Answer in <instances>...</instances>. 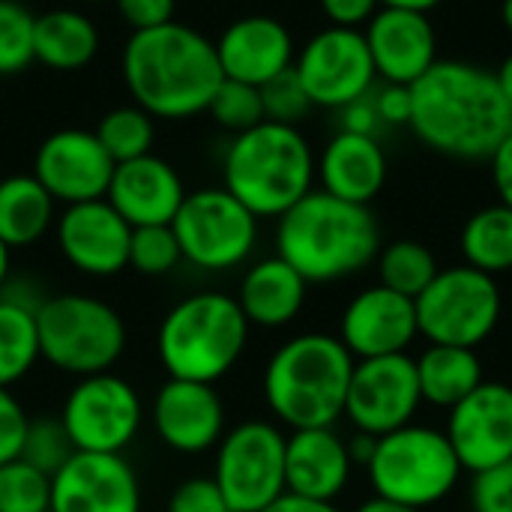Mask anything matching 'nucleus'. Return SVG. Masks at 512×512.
<instances>
[{
	"label": "nucleus",
	"mask_w": 512,
	"mask_h": 512,
	"mask_svg": "<svg viewBox=\"0 0 512 512\" xmlns=\"http://www.w3.org/2000/svg\"><path fill=\"white\" fill-rule=\"evenodd\" d=\"M417 327L429 345L474 348L483 345L501 321L504 297L495 276L468 264L441 270L414 300Z\"/></svg>",
	"instance_id": "1a4fd4ad"
},
{
	"label": "nucleus",
	"mask_w": 512,
	"mask_h": 512,
	"mask_svg": "<svg viewBox=\"0 0 512 512\" xmlns=\"http://www.w3.org/2000/svg\"><path fill=\"white\" fill-rule=\"evenodd\" d=\"M75 447L72 438L66 432V426L60 423V417H39L27 423V435L21 444V462H27L30 468L54 477L69 459H72Z\"/></svg>",
	"instance_id": "72a5a7b5"
},
{
	"label": "nucleus",
	"mask_w": 512,
	"mask_h": 512,
	"mask_svg": "<svg viewBox=\"0 0 512 512\" xmlns=\"http://www.w3.org/2000/svg\"><path fill=\"white\" fill-rule=\"evenodd\" d=\"M351 453L348 441L333 429H294L285 438V492L336 501L351 480Z\"/></svg>",
	"instance_id": "b1692460"
},
{
	"label": "nucleus",
	"mask_w": 512,
	"mask_h": 512,
	"mask_svg": "<svg viewBox=\"0 0 512 512\" xmlns=\"http://www.w3.org/2000/svg\"><path fill=\"white\" fill-rule=\"evenodd\" d=\"M414 363L420 396L435 408L450 411L483 384V363L474 348L429 345Z\"/></svg>",
	"instance_id": "c85d7f7f"
},
{
	"label": "nucleus",
	"mask_w": 512,
	"mask_h": 512,
	"mask_svg": "<svg viewBox=\"0 0 512 512\" xmlns=\"http://www.w3.org/2000/svg\"><path fill=\"white\" fill-rule=\"evenodd\" d=\"M342 111V132H354V135H372L378 138L381 132V117H378V108H375V90H369L366 96L348 102Z\"/></svg>",
	"instance_id": "a18cd8bd"
},
{
	"label": "nucleus",
	"mask_w": 512,
	"mask_h": 512,
	"mask_svg": "<svg viewBox=\"0 0 512 512\" xmlns=\"http://www.w3.org/2000/svg\"><path fill=\"white\" fill-rule=\"evenodd\" d=\"M39 354L63 375L111 372L126 351V324L114 306L90 294H54L36 309Z\"/></svg>",
	"instance_id": "0eeeda50"
},
{
	"label": "nucleus",
	"mask_w": 512,
	"mask_h": 512,
	"mask_svg": "<svg viewBox=\"0 0 512 512\" xmlns=\"http://www.w3.org/2000/svg\"><path fill=\"white\" fill-rule=\"evenodd\" d=\"M171 228L180 243L183 261L207 273H222L246 264L258 246V216L225 186L186 195Z\"/></svg>",
	"instance_id": "9d476101"
},
{
	"label": "nucleus",
	"mask_w": 512,
	"mask_h": 512,
	"mask_svg": "<svg viewBox=\"0 0 512 512\" xmlns=\"http://www.w3.org/2000/svg\"><path fill=\"white\" fill-rule=\"evenodd\" d=\"M159 441L183 456L213 450L225 435V405L213 384L168 378L150 408Z\"/></svg>",
	"instance_id": "aec40b11"
},
{
	"label": "nucleus",
	"mask_w": 512,
	"mask_h": 512,
	"mask_svg": "<svg viewBox=\"0 0 512 512\" xmlns=\"http://www.w3.org/2000/svg\"><path fill=\"white\" fill-rule=\"evenodd\" d=\"M9 246L0 240V291L6 288V282H9V270H12V258H9Z\"/></svg>",
	"instance_id": "603ef678"
},
{
	"label": "nucleus",
	"mask_w": 512,
	"mask_h": 512,
	"mask_svg": "<svg viewBox=\"0 0 512 512\" xmlns=\"http://www.w3.org/2000/svg\"><path fill=\"white\" fill-rule=\"evenodd\" d=\"M471 510L474 512H512V459L474 474L471 483Z\"/></svg>",
	"instance_id": "ea45409f"
},
{
	"label": "nucleus",
	"mask_w": 512,
	"mask_h": 512,
	"mask_svg": "<svg viewBox=\"0 0 512 512\" xmlns=\"http://www.w3.org/2000/svg\"><path fill=\"white\" fill-rule=\"evenodd\" d=\"M27 423L30 417L24 414L21 402L9 393V387H0V465H9L21 456Z\"/></svg>",
	"instance_id": "79ce46f5"
},
{
	"label": "nucleus",
	"mask_w": 512,
	"mask_h": 512,
	"mask_svg": "<svg viewBox=\"0 0 512 512\" xmlns=\"http://www.w3.org/2000/svg\"><path fill=\"white\" fill-rule=\"evenodd\" d=\"M423 405L417 363L411 354L369 357L354 363V375L348 384L345 417L354 432L381 438L408 423H414Z\"/></svg>",
	"instance_id": "ddd939ff"
},
{
	"label": "nucleus",
	"mask_w": 512,
	"mask_h": 512,
	"mask_svg": "<svg viewBox=\"0 0 512 512\" xmlns=\"http://www.w3.org/2000/svg\"><path fill=\"white\" fill-rule=\"evenodd\" d=\"M258 90H261V102H264V120H270V123L297 126L315 108L294 66L279 72L276 78H270Z\"/></svg>",
	"instance_id": "58836bf2"
},
{
	"label": "nucleus",
	"mask_w": 512,
	"mask_h": 512,
	"mask_svg": "<svg viewBox=\"0 0 512 512\" xmlns=\"http://www.w3.org/2000/svg\"><path fill=\"white\" fill-rule=\"evenodd\" d=\"M459 249L468 267L498 276L512 270V210L507 204H489L477 210L459 237Z\"/></svg>",
	"instance_id": "7c9ffc66"
},
{
	"label": "nucleus",
	"mask_w": 512,
	"mask_h": 512,
	"mask_svg": "<svg viewBox=\"0 0 512 512\" xmlns=\"http://www.w3.org/2000/svg\"><path fill=\"white\" fill-rule=\"evenodd\" d=\"M123 78L135 105L150 117L183 120L207 111L225 75L216 42L180 21H168L129 36Z\"/></svg>",
	"instance_id": "f03ea898"
},
{
	"label": "nucleus",
	"mask_w": 512,
	"mask_h": 512,
	"mask_svg": "<svg viewBox=\"0 0 512 512\" xmlns=\"http://www.w3.org/2000/svg\"><path fill=\"white\" fill-rule=\"evenodd\" d=\"M489 162H492V180H495L498 198L512 210V132L495 147Z\"/></svg>",
	"instance_id": "de8ad7c7"
},
{
	"label": "nucleus",
	"mask_w": 512,
	"mask_h": 512,
	"mask_svg": "<svg viewBox=\"0 0 512 512\" xmlns=\"http://www.w3.org/2000/svg\"><path fill=\"white\" fill-rule=\"evenodd\" d=\"M324 15L330 18L333 27H366L369 18L381 9L378 0H321Z\"/></svg>",
	"instance_id": "49530a36"
},
{
	"label": "nucleus",
	"mask_w": 512,
	"mask_h": 512,
	"mask_svg": "<svg viewBox=\"0 0 512 512\" xmlns=\"http://www.w3.org/2000/svg\"><path fill=\"white\" fill-rule=\"evenodd\" d=\"M381 6H390V9H411V12H426L435 9L441 0H378Z\"/></svg>",
	"instance_id": "3c124183"
},
{
	"label": "nucleus",
	"mask_w": 512,
	"mask_h": 512,
	"mask_svg": "<svg viewBox=\"0 0 512 512\" xmlns=\"http://www.w3.org/2000/svg\"><path fill=\"white\" fill-rule=\"evenodd\" d=\"M0 512H51V477L21 459L0 465Z\"/></svg>",
	"instance_id": "f704fd0d"
},
{
	"label": "nucleus",
	"mask_w": 512,
	"mask_h": 512,
	"mask_svg": "<svg viewBox=\"0 0 512 512\" xmlns=\"http://www.w3.org/2000/svg\"><path fill=\"white\" fill-rule=\"evenodd\" d=\"M141 420L138 390L114 372L78 378L60 411V423L78 453H123L135 441Z\"/></svg>",
	"instance_id": "f8f14e48"
},
{
	"label": "nucleus",
	"mask_w": 512,
	"mask_h": 512,
	"mask_svg": "<svg viewBox=\"0 0 512 512\" xmlns=\"http://www.w3.org/2000/svg\"><path fill=\"white\" fill-rule=\"evenodd\" d=\"M366 474L378 498L429 510L453 495L465 471L441 429L408 423L375 441Z\"/></svg>",
	"instance_id": "6e6552de"
},
{
	"label": "nucleus",
	"mask_w": 512,
	"mask_h": 512,
	"mask_svg": "<svg viewBox=\"0 0 512 512\" xmlns=\"http://www.w3.org/2000/svg\"><path fill=\"white\" fill-rule=\"evenodd\" d=\"M54 198L33 174L0 180V240L9 249L33 246L54 225Z\"/></svg>",
	"instance_id": "c756f323"
},
{
	"label": "nucleus",
	"mask_w": 512,
	"mask_h": 512,
	"mask_svg": "<svg viewBox=\"0 0 512 512\" xmlns=\"http://www.w3.org/2000/svg\"><path fill=\"white\" fill-rule=\"evenodd\" d=\"M375 108L384 126H408L411 123V87L405 84H384L375 90Z\"/></svg>",
	"instance_id": "c03bdc74"
},
{
	"label": "nucleus",
	"mask_w": 512,
	"mask_h": 512,
	"mask_svg": "<svg viewBox=\"0 0 512 512\" xmlns=\"http://www.w3.org/2000/svg\"><path fill=\"white\" fill-rule=\"evenodd\" d=\"M462 471L483 474L512 459V387L483 381L468 399L450 408L444 429Z\"/></svg>",
	"instance_id": "2eb2a0df"
},
{
	"label": "nucleus",
	"mask_w": 512,
	"mask_h": 512,
	"mask_svg": "<svg viewBox=\"0 0 512 512\" xmlns=\"http://www.w3.org/2000/svg\"><path fill=\"white\" fill-rule=\"evenodd\" d=\"M417 336L414 300L384 288L381 282L354 294L339 318V339L354 360L408 354Z\"/></svg>",
	"instance_id": "6ab92c4d"
},
{
	"label": "nucleus",
	"mask_w": 512,
	"mask_h": 512,
	"mask_svg": "<svg viewBox=\"0 0 512 512\" xmlns=\"http://www.w3.org/2000/svg\"><path fill=\"white\" fill-rule=\"evenodd\" d=\"M375 264H378L381 285L390 291H399L411 300H417L432 285V279L441 273L432 249L423 246L420 240H396V243L381 246Z\"/></svg>",
	"instance_id": "2f4dec72"
},
{
	"label": "nucleus",
	"mask_w": 512,
	"mask_h": 512,
	"mask_svg": "<svg viewBox=\"0 0 512 512\" xmlns=\"http://www.w3.org/2000/svg\"><path fill=\"white\" fill-rule=\"evenodd\" d=\"M225 189L258 219H279L315 183V153L297 126L258 123L225 150Z\"/></svg>",
	"instance_id": "39448f33"
},
{
	"label": "nucleus",
	"mask_w": 512,
	"mask_h": 512,
	"mask_svg": "<svg viewBox=\"0 0 512 512\" xmlns=\"http://www.w3.org/2000/svg\"><path fill=\"white\" fill-rule=\"evenodd\" d=\"M381 252V228L369 207L312 189L276 225V255L309 285L339 282L366 270Z\"/></svg>",
	"instance_id": "7ed1b4c3"
},
{
	"label": "nucleus",
	"mask_w": 512,
	"mask_h": 512,
	"mask_svg": "<svg viewBox=\"0 0 512 512\" xmlns=\"http://www.w3.org/2000/svg\"><path fill=\"white\" fill-rule=\"evenodd\" d=\"M210 117L222 126L231 129L234 135L264 123V102H261V90L234 78H222L219 90L213 93L210 105H207Z\"/></svg>",
	"instance_id": "e433bc0d"
},
{
	"label": "nucleus",
	"mask_w": 512,
	"mask_h": 512,
	"mask_svg": "<svg viewBox=\"0 0 512 512\" xmlns=\"http://www.w3.org/2000/svg\"><path fill=\"white\" fill-rule=\"evenodd\" d=\"M84 3H105V0H84Z\"/></svg>",
	"instance_id": "6e6d98bb"
},
{
	"label": "nucleus",
	"mask_w": 512,
	"mask_h": 512,
	"mask_svg": "<svg viewBox=\"0 0 512 512\" xmlns=\"http://www.w3.org/2000/svg\"><path fill=\"white\" fill-rule=\"evenodd\" d=\"M186 198L183 180L171 162L147 153L114 165L105 201L132 225H171Z\"/></svg>",
	"instance_id": "4be33fe9"
},
{
	"label": "nucleus",
	"mask_w": 512,
	"mask_h": 512,
	"mask_svg": "<svg viewBox=\"0 0 512 512\" xmlns=\"http://www.w3.org/2000/svg\"><path fill=\"white\" fill-rule=\"evenodd\" d=\"M309 282L279 255L252 264L237 291V303L249 327L279 330L288 327L306 306Z\"/></svg>",
	"instance_id": "a878e982"
},
{
	"label": "nucleus",
	"mask_w": 512,
	"mask_h": 512,
	"mask_svg": "<svg viewBox=\"0 0 512 512\" xmlns=\"http://www.w3.org/2000/svg\"><path fill=\"white\" fill-rule=\"evenodd\" d=\"M132 30H153L174 21V0H114Z\"/></svg>",
	"instance_id": "37998d69"
},
{
	"label": "nucleus",
	"mask_w": 512,
	"mask_h": 512,
	"mask_svg": "<svg viewBox=\"0 0 512 512\" xmlns=\"http://www.w3.org/2000/svg\"><path fill=\"white\" fill-rule=\"evenodd\" d=\"M246 342L249 321L237 297L201 291L168 309L156 333V354L168 378L216 384L240 363Z\"/></svg>",
	"instance_id": "423d86ee"
},
{
	"label": "nucleus",
	"mask_w": 512,
	"mask_h": 512,
	"mask_svg": "<svg viewBox=\"0 0 512 512\" xmlns=\"http://www.w3.org/2000/svg\"><path fill=\"white\" fill-rule=\"evenodd\" d=\"M96 138L105 147V153L114 159V165L138 159V156H147L150 147H153V138H156L153 117L144 108H138V105L111 108L99 120Z\"/></svg>",
	"instance_id": "473e14b6"
},
{
	"label": "nucleus",
	"mask_w": 512,
	"mask_h": 512,
	"mask_svg": "<svg viewBox=\"0 0 512 512\" xmlns=\"http://www.w3.org/2000/svg\"><path fill=\"white\" fill-rule=\"evenodd\" d=\"M213 480L234 512H261L285 495V435L264 420H246L216 444Z\"/></svg>",
	"instance_id": "9b49d317"
},
{
	"label": "nucleus",
	"mask_w": 512,
	"mask_h": 512,
	"mask_svg": "<svg viewBox=\"0 0 512 512\" xmlns=\"http://www.w3.org/2000/svg\"><path fill=\"white\" fill-rule=\"evenodd\" d=\"M354 357L339 336L300 333L279 345L264 369V402L270 414L294 429L336 426L345 417Z\"/></svg>",
	"instance_id": "20e7f679"
},
{
	"label": "nucleus",
	"mask_w": 512,
	"mask_h": 512,
	"mask_svg": "<svg viewBox=\"0 0 512 512\" xmlns=\"http://www.w3.org/2000/svg\"><path fill=\"white\" fill-rule=\"evenodd\" d=\"M168 512H234L228 507L222 489L216 486L213 477H192L183 480L171 501H168Z\"/></svg>",
	"instance_id": "a19ab883"
},
{
	"label": "nucleus",
	"mask_w": 512,
	"mask_h": 512,
	"mask_svg": "<svg viewBox=\"0 0 512 512\" xmlns=\"http://www.w3.org/2000/svg\"><path fill=\"white\" fill-rule=\"evenodd\" d=\"M183 261L180 243L171 225H144L132 228L129 240V267L141 276H165Z\"/></svg>",
	"instance_id": "4c0bfd02"
},
{
	"label": "nucleus",
	"mask_w": 512,
	"mask_h": 512,
	"mask_svg": "<svg viewBox=\"0 0 512 512\" xmlns=\"http://www.w3.org/2000/svg\"><path fill=\"white\" fill-rule=\"evenodd\" d=\"M216 54L225 78L261 87L294 66V39L279 18L246 15L222 30Z\"/></svg>",
	"instance_id": "5701e85b"
},
{
	"label": "nucleus",
	"mask_w": 512,
	"mask_h": 512,
	"mask_svg": "<svg viewBox=\"0 0 512 512\" xmlns=\"http://www.w3.org/2000/svg\"><path fill=\"white\" fill-rule=\"evenodd\" d=\"M111 174L114 159L105 153L96 132L87 129L51 132L33 159V177L54 201H63L66 207L105 198Z\"/></svg>",
	"instance_id": "dca6fc26"
},
{
	"label": "nucleus",
	"mask_w": 512,
	"mask_h": 512,
	"mask_svg": "<svg viewBox=\"0 0 512 512\" xmlns=\"http://www.w3.org/2000/svg\"><path fill=\"white\" fill-rule=\"evenodd\" d=\"M51 512H141V483L123 453H72L51 477Z\"/></svg>",
	"instance_id": "f3484780"
},
{
	"label": "nucleus",
	"mask_w": 512,
	"mask_h": 512,
	"mask_svg": "<svg viewBox=\"0 0 512 512\" xmlns=\"http://www.w3.org/2000/svg\"><path fill=\"white\" fill-rule=\"evenodd\" d=\"M495 75H498V81H501V87H504V93H507V99H510L512 105V54L504 60V66Z\"/></svg>",
	"instance_id": "864d4df0"
},
{
	"label": "nucleus",
	"mask_w": 512,
	"mask_h": 512,
	"mask_svg": "<svg viewBox=\"0 0 512 512\" xmlns=\"http://www.w3.org/2000/svg\"><path fill=\"white\" fill-rule=\"evenodd\" d=\"M99 51L96 24L75 9H51L36 15L33 24V60L57 72L84 69Z\"/></svg>",
	"instance_id": "cd10ccee"
},
{
	"label": "nucleus",
	"mask_w": 512,
	"mask_h": 512,
	"mask_svg": "<svg viewBox=\"0 0 512 512\" xmlns=\"http://www.w3.org/2000/svg\"><path fill=\"white\" fill-rule=\"evenodd\" d=\"M315 177L324 192L369 207L387 183V153L378 138L339 129L315 162Z\"/></svg>",
	"instance_id": "393cba45"
},
{
	"label": "nucleus",
	"mask_w": 512,
	"mask_h": 512,
	"mask_svg": "<svg viewBox=\"0 0 512 512\" xmlns=\"http://www.w3.org/2000/svg\"><path fill=\"white\" fill-rule=\"evenodd\" d=\"M36 15L18 0H0V78L18 75L33 63Z\"/></svg>",
	"instance_id": "c9c22d12"
},
{
	"label": "nucleus",
	"mask_w": 512,
	"mask_h": 512,
	"mask_svg": "<svg viewBox=\"0 0 512 512\" xmlns=\"http://www.w3.org/2000/svg\"><path fill=\"white\" fill-rule=\"evenodd\" d=\"M501 21H504L507 33L512 36V0H504V6H501Z\"/></svg>",
	"instance_id": "5fc2aeb1"
},
{
	"label": "nucleus",
	"mask_w": 512,
	"mask_h": 512,
	"mask_svg": "<svg viewBox=\"0 0 512 512\" xmlns=\"http://www.w3.org/2000/svg\"><path fill=\"white\" fill-rule=\"evenodd\" d=\"M294 69L315 108H345L348 102L366 96L375 87V66L363 30L354 27H324L315 33Z\"/></svg>",
	"instance_id": "4468645a"
},
{
	"label": "nucleus",
	"mask_w": 512,
	"mask_h": 512,
	"mask_svg": "<svg viewBox=\"0 0 512 512\" xmlns=\"http://www.w3.org/2000/svg\"><path fill=\"white\" fill-rule=\"evenodd\" d=\"M375 75L411 87L438 63V36L426 12L381 6L363 27Z\"/></svg>",
	"instance_id": "412c9836"
},
{
	"label": "nucleus",
	"mask_w": 512,
	"mask_h": 512,
	"mask_svg": "<svg viewBox=\"0 0 512 512\" xmlns=\"http://www.w3.org/2000/svg\"><path fill=\"white\" fill-rule=\"evenodd\" d=\"M354 512H423V510H414V507H405V504H396V501H387V498L372 495L369 501H363V504H360Z\"/></svg>",
	"instance_id": "8fccbe9b"
},
{
	"label": "nucleus",
	"mask_w": 512,
	"mask_h": 512,
	"mask_svg": "<svg viewBox=\"0 0 512 512\" xmlns=\"http://www.w3.org/2000/svg\"><path fill=\"white\" fill-rule=\"evenodd\" d=\"M261 512H342L333 501H315V498H303V495H279L270 507Z\"/></svg>",
	"instance_id": "09e8293b"
},
{
	"label": "nucleus",
	"mask_w": 512,
	"mask_h": 512,
	"mask_svg": "<svg viewBox=\"0 0 512 512\" xmlns=\"http://www.w3.org/2000/svg\"><path fill=\"white\" fill-rule=\"evenodd\" d=\"M45 297L27 282H6L0 291V387H12L27 378L42 360L36 309Z\"/></svg>",
	"instance_id": "bb28decb"
},
{
	"label": "nucleus",
	"mask_w": 512,
	"mask_h": 512,
	"mask_svg": "<svg viewBox=\"0 0 512 512\" xmlns=\"http://www.w3.org/2000/svg\"><path fill=\"white\" fill-rule=\"evenodd\" d=\"M54 234L66 264L84 276L105 279L129 267L132 225L105 198L69 204L60 213Z\"/></svg>",
	"instance_id": "a211bd4d"
},
{
	"label": "nucleus",
	"mask_w": 512,
	"mask_h": 512,
	"mask_svg": "<svg viewBox=\"0 0 512 512\" xmlns=\"http://www.w3.org/2000/svg\"><path fill=\"white\" fill-rule=\"evenodd\" d=\"M414 135L450 159H489L512 132V105L495 72L438 60L411 84Z\"/></svg>",
	"instance_id": "f257e3e1"
}]
</instances>
